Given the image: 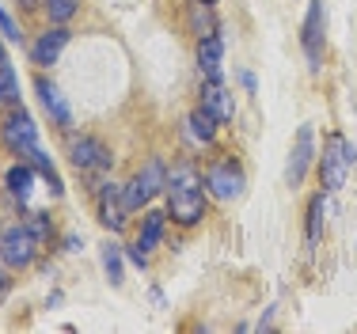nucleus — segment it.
Returning a JSON list of instances; mask_svg holds the SVG:
<instances>
[{"instance_id":"c85d7f7f","label":"nucleus","mask_w":357,"mask_h":334,"mask_svg":"<svg viewBox=\"0 0 357 334\" xmlns=\"http://www.w3.org/2000/svg\"><path fill=\"white\" fill-rule=\"evenodd\" d=\"M206 4H217V0H206Z\"/></svg>"},{"instance_id":"7ed1b4c3","label":"nucleus","mask_w":357,"mask_h":334,"mask_svg":"<svg viewBox=\"0 0 357 334\" xmlns=\"http://www.w3.org/2000/svg\"><path fill=\"white\" fill-rule=\"evenodd\" d=\"M164 186H167V167H164V160H149V164H144L137 175H133L130 183L122 186V194H126V209L137 213L141 205H149L160 190H164Z\"/></svg>"},{"instance_id":"cd10ccee","label":"nucleus","mask_w":357,"mask_h":334,"mask_svg":"<svg viewBox=\"0 0 357 334\" xmlns=\"http://www.w3.org/2000/svg\"><path fill=\"white\" fill-rule=\"evenodd\" d=\"M27 4H38V0H27Z\"/></svg>"},{"instance_id":"0eeeda50","label":"nucleus","mask_w":357,"mask_h":334,"mask_svg":"<svg viewBox=\"0 0 357 334\" xmlns=\"http://www.w3.org/2000/svg\"><path fill=\"white\" fill-rule=\"evenodd\" d=\"M69 160L76 171H84V175H103L110 171L114 164V156H110V149L99 137H73L69 141Z\"/></svg>"},{"instance_id":"393cba45","label":"nucleus","mask_w":357,"mask_h":334,"mask_svg":"<svg viewBox=\"0 0 357 334\" xmlns=\"http://www.w3.org/2000/svg\"><path fill=\"white\" fill-rule=\"evenodd\" d=\"M0 34H4L8 42H20V38H23V34H20V27L12 23V15H8L4 8H0Z\"/></svg>"},{"instance_id":"ddd939ff","label":"nucleus","mask_w":357,"mask_h":334,"mask_svg":"<svg viewBox=\"0 0 357 334\" xmlns=\"http://www.w3.org/2000/svg\"><path fill=\"white\" fill-rule=\"evenodd\" d=\"M202 107H206V110L217 118L220 126H225V122H232V114H236L232 91H228L220 80H217V84H206V88H202Z\"/></svg>"},{"instance_id":"a211bd4d","label":"nucleus","mask_w":357,"mask_h":334,"mask_svg":"<svg viewBox=\"0 0 357 334\" xmlns=\"http://www.w3.org/2000/svg\"><path fill=\"white\" fill-rule=\"evenodd\" d=\"M186 126H190V137H194V141H202V144H213V141H217V126H220V122H217L213 114H209L206 107H198L190 118H186Z\"/></svg>"},{"instance_id":"4be33fe9","label":"nucleus","mask_w":357,"mask_h":334,"mask_svg":"<svg viewBox=\"0 0 357 334\" xmlns=\"http://www.w3.org/2000/svg\"><path fill=\"white\" fill-rule=\"evenodd\" d=\"M46 12L54 23H69L76 12H80V0H46Z\"/></svg>"},{"instance_id":"a878e982","label":"nucleus","mask_w":357,"mask_h":334,"mask_svg":"<svg viewBox=\"0 0 357 334\" xmlns=\"http://www.w3.org/2000/svg\"><path fill=\"white\" fill-rule=\"evenodd\" d=\"M4 289H8V262L0 259V296H4Z\"/></svg>"},{"instance_id":"6e6552de","label":"nucleus","mask_w":357,"mask_h":334,"mask_svg":"<svg viewBox=\"0 0 357 334\" xmlns=\"http://www.w3.org/2000/svg\"><path fill=\"white\" fill-rule=\"evenodd\" d=\"M323 31H327V8H323V0H312L308 15H304V27H301V46L308 54L312 73H319V61H323Z\"/></svg>"},{"instance_id":"f3484780","label":"nucleus","mask_w":357,"mask_h":334,"mask_svg":"<svg viewBox=\"0 0 357 334\" xmlns=\"http://www.w3.org/2000/svg\"><path fill=\"white\" fill-rule=\"evenodd\" d=\"M35 175H38L35 164H15L12 171H8V179H4L8 194H12V198H20V205L31 198V183H35Z\"/></svg>"},{"instance_id":"6ab92c4d","label":"nucleus","mask_w":357,"mask_h":334,"mask_svg":"<svg viewBox=\"0 0 357 334\" xmlns=\"http://www.w3.org/2000/svg\"><path fill=\"white\" fill-rule=\"evenodd\" d=\"M323 220H327V198H323V194H316V198L308 202V228H304L308 243H319V236H323Z\"/></svg>"},{"instance_id":"aec40b11","label":"nucleus","mask_w":357,"mask_h":334,"mask_svg":"<svg viewBox=\"0 0 357 334\" xmlns=\"http://www.w3.org/2000/svg\"><path fill=\"white\" fill-rule=\"evenodd\" d=\"M27 160L35 164V171H38V175L50 183V194H54V198H61V190H65V186H61V175H57V167L50 164V156H46V152H42V149H35Z\"/></svg>"},{"instance_id":"bb28decb","label":"nucleus","mask_w":357,"mask_h":334,"mask_svg":"<svg viewBox=\"0 0 357 334\" xmlns=\"http://www.w3.org/2000/svg\"><path fill=\"white\" fill-rule=\"evenodd\" d=\"M0 65H4V50H0Z\"/></svg>"},{"instance_id":"412c9836","label":"nucleus","mask_w":357,"mask_h":334,"mask_svg":"<svg viewBox=\"0 0 357 334\" xmlns=\"http://www.w3.org/2000/svg\"><path fill=\"white\" fill-rule=\"evenodd\" d=\"M0 103L4 107H20V76H15L12 65H0Z\"/></svg>"},{"instance_id":"4468645a","label":"nucleus","mask_w":357,"mask_h":334,"mask_svg":"<svg viewBox=\"0 0 357 334\" xmlns=\"http://www.w3.org/2000/svg\"><path fill=\"white\" fill-rule=\"evenodd\" d=\"M65 46H69V31L54 27V31H46L35 46H31V61H35V65H54L57 57H61Z\"/></svg>"},{"instance_id":"b1692460","label":"nucleus","mask_w":357,"mask_h":334,"mask_svg":"<svg viewBox=\"0 0 357 334\" xmlns=\"http://www.w3.org/2000/svg\"><path fill=\"white\" fill-rule=\"evenodd\" d=\"M23 225H27L31 232L38 236V243H46V239L54 236V220H50V213H31V217L23 220Z\"/></svg>"},{"instance_id":"39448f33","label":"nucleus","mask_w":357,"mask_h":334,"mask_svg":"<svg viewBox=\"0 0 357 334\" xmlns=\"http://www.w3.org/2000/svg\"><path fill=\"white\" fill-rule=\"evenodd\" d=\"M38 236L31 232L27 225H12L4 236H0V259L8 262V270H27L38 255Z\"/></svg>"},{"instance_id":"9b49d317","label":"nucleus","mask_w":357,"mask_h":334,"mask_svg":"<svg viewBox=\"0 0 357 334\" xmlns=\"http://www.w3.org/2000/svg\"><path fill=\"white\" fill-rule=\"evenodd\" d=\"M220 57H225V42H220V34L198 38V73H202L206 84L220 80Z\"/></svg>"},{"instance_id":"dca6fc26","label":"nucleus","mask_w":357,"mask_h":334,"mask_svg":"<svg viewBox=\"0 0 357 334\" xmlns=\"http://www.w3.org/2000/svg\"><path fill=\"white\" fill-rule=\"evenodd\" d=\"M186 27L198 34V38H209V34H217L213 4H206V0H194V4H186Z\"/></svg>"},{"instance_id":"5701e85b","label":"nucleus","mask_w":357,"mask_h":334,"mask_svg":"<svg viewBox=\"0 0 357 334\" xmlns=\"http://www.w3.org/2000/svg\"><path fill=\"white\" fill-rule=\"evenodd\" d=\"M103 266H107V278H110V285H122V251H118L114 243L103 251Z\"/></svg>"},{"instance_id":"2eb2a0df","label":"nucleus","mask_w":357,"mask_h":334,"mask_svg":"<svg viewBox=\"0 0 357 334\" xmlns=\"http://www.w3.org/2000/svg\"><path fill=\"white\" fill-rule=\"evenodd\" d=\"M164 228H167V213H160V209H149L144 213V220H141V236H137V247L144 255H152L160 247V239H164Z\"/></svg>"},{"instance_id":"f03ea898","label":"nucleus","mask_w":357,"mask_h":334,"mask_svg":"<svg viewBox=\"0 0 357 334\" xmlns=\"http://www.w3.org/2000/svg\"><path fill=\"white\" fill-rule=\"evenodd\" d=\"M354 160H357L354 144L346 141L342 133H331L327 141H323V156H319V183H323V190H327V194L342 190Z\"/></svg>"},{"instance_id":"1a4fd4ad","label":"nucleus","mask_w":357,"mask_h":334,"mask_svg":"<svg viewBox=\"0 0 357 334\" xmlns=\"http://www.w3.org/2000/svg\"><path fill=\"white\" fill-rule=\"evenodd\" d=\"M312 156H316V133H312V126H301V130H296V141H293V152H289V167H285L289 186L304 183V175H308V167H312Z\"/></svg>"},{"instance_id":"423d86ee","label":"nucleus","mask_w":357,"mask_h":334,"mask_svg":"<svg viewBox=\"0 0 357 334\" xmlns=\"http://www.w3.org/2000/svg\"><path fill=\"white\" fill-rule=\"evenodd\" d=\"M0 141H4L15 156H31V152L38 149V126H35V118H31L27 110L12 107V114H8L4 126H0Z\"/></svg>"},{"instance_id":"20e7f679","label":"nucleus","mask_w":357,"mask_h":334,"mask_svg":"<svg viewBox=\"0 0 357 334\" xmlns=\"http://www.w3.org/2000/svg\"><path fill=\"white\" fill-rule=\"evenodd\" d=\"M202 186H206L217 202H236L243 194V167L236 164L232 156H220V160H213V164L206 167Z\"/></svg>"},{"instance_id":"f8f14e48","label":"nucleus","mask_w":357,"mask_h":334,"mask_svg":"<svg viewBox=\"0 0 357 334\" xmlns=\"http://www.w3.org/2000/svg\"><path fill=\"white\" fill-rule=\"evenodd\" d=\"M35 91H38L42 107L50 110V118H54V122L61 126V130H69V126H73V110H69V103L61 99V91H57L54 84L46 80V76H38V80H35Z\"/></svg>"},{"instance_id":"9d476101","label":"nucleus","mask_w":357,"mask_h":334,"mask_svg":"<svg viewBox=\"0 0 357 334\" xmlns=\"http://www.w3.org/2000/svg\"><path fill=\"white\" fill-rule=\"evenodd\" d=\"M99 220L110 228V232H122L126 228V217H130V209H126V194L118 183H103L99 186Z\"/></svg>"},{"instance_id":"f257e3e1","label":"nucleus","mask_w":357,"mask_h":334,"mask_svg":"<svg viewBox=\"0 0 357 334\" xmlns=\"http://www.w3.org/2000/svg\"><path fill=\"white\" fill-rule=\"evenodd\" d=\"M167 217L183 228H194L206 217V190H202V175L190 164H178L167 175Z\"/></svg>"}]
</instances>
